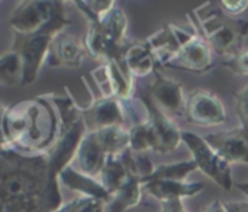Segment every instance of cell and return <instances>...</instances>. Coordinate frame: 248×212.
Masks as SVG:
<instances>
[{"label": "cell", "instance_id": "1", "mask_svg": "<svg viewBox=\"0 0 248 212\" xmlns=\"http://www.w3.org/2000/svg\"><path fill=\"white\" fill-rule=\"evenodd\" d=\"M1 205L44 204L51 212L62 207L60 185L52 182L46 154H26L1 147Z\"/></svg>", "mask_w": 248, "mask_h": 212}, {"label": "cell", "instance_id": "2", "mask_svg": "<svg viewBox=\"0 0 248 212\" xmlns=\"http://www.w3.org/2000/svg\"><path fill=\"white\" fill-rule=\"evenodd\" d=\"M60 115L48 95L3 108L1 147L45 154L57 140Z\"/></svg>", "mask_w": 248, "mask_h": 212}, {"label": "cell", "instance_id": "3", "mask_svg": "<svg viewBox=\"0 0 248 212\" xmlns=\"http://www.w3.org/2000/svg\"><path fill=\"white\" fill-rule=\"evenodd\" d=\"M192 26L222 57L232 58L243 51L248 35V20L228 16L215 1H206L189 13Z\"/></svg>", "mask_w": 248, "mask_h": 212}, {"label": "cell", "instance_id": "4", "mask_svg": "<svg viewBox=\"0 0 248 212\" xmlns=\"http://www.w3.org/2000/svg\"><path fill=\"white\" fill-rule=\"evenodd\" d=\"M48 96L58 111L60 131L55 143L45 154L48 159L52 182L60 185L58 178L61 172L68 167L73 160H76L80 144L89 131L81 114V108L74 102L67 89L65 96H58L57 93H51Z\"/></svg>", "mask_w": 248, "mask_h": 212}, {"label": "cell", "instance_id": "5", "mask_svg": "<svg viewBox=\"0 0 248 212\" xmlns=\"http://www.w3.org/2000/svg\"><path fill=\"white\" fill-rule=\"evenodd\" d=\"M126 26L128 20L124 10L115 6L102 20L87 22L84 47L87 54L100 64L113 61L131 74L125 64V52L131 45L126 38Z\"/></svg>", "mask_w": 248, "mask_h": 212}, {"label": "cell", "instance_id": "6", "mask_svg": "<svg viewBox=\"0 0 248 212\" xmlns=\"http://www.w3.org/2000/svg\"><path fill=\"white\" fill-rule=\"evenodd\" d=\"M70 23V19L65 16V10H61L45 28L31 35H15L13 49H16L25 63V84H32L38 73L45 64V58L49 49V45L55 35L64 31V28Z\"/></svg>", "mask_w": 248, "mask_h": 212}, {"label": "cell", "instance_id": "7", "mask_svg": "<svg viewBox=\"0 0 248 212\" xmlns=\"http://www.w3.org/2000/svg\"><path fill=\"white\" fill-rule=\"evenodd\" d=\"M182 141L190 150L193 160L198 164V169L209 176L217 185H219L225 191H231L232 188V172L231 164L225 162L205 140L190 131H182Z\"/></svg>", "mask_w": 248, "mask_h": 212}, {"label": "cell", "instance_id": "8", "mask_svg": "<svg viewBox=\"0 0 248 212\" xmlns=\"http://www.w3.org/2000/svg\"><path fill=\"white\" fill-rule=\"evenodd\" d=\"M61 10L64 3L57 0H25L19 1L9 17L15 35H31L45 28Z\"/></svg>", "mask_w": 248, "mask_h": 212}, {"label": "cell", "instance_id": "9", "mask_svg": "<svg viewBox=\"0 0 248 212\" xmlns=\"http://www.w3.org/2000/svg\"><path fill=\"white\" fill-rule=\"evenodd\" d=\"M145 108L147 122L151 128L155 150L157 153H171L174 151L182 141V131L174 124L173 118H170L164 111H161L157 103L151 99L147 89H141L137 98Z\"/></svg>", "mask_w": 248, "mask_h": 212}, {"label": "cell", "instance_id": "10", "mask_svg": "<svg viewBox=\"0 0 248 212\" xmlns=\"http://www.w3.org/2000/svg\"><path fill=\"white\" fill-rule=\"evenodd\" d=\"M212 49L201 33L192 26L186 31L182 47L167 68L189 71L195 74H205L214 68Z\"/></svg>", "mask_w": 248, "mask_h": 212}, {"label": "cell", "instance_id": "11", "mask_svg": "<svg viewBox=\"0 0 248 212\" xmlns=\"http://www.w3.org/2000/svg\"><path fill=\"white\" fill-rule=\"evenodd\" d=\"M126 106L115 96L99 95L87 106L81 108L87 131H99L109 127H125L128 119Z\"/></svg>", "mask_w": 248, "mask_h": 212}, {"label": "cell", "instance_id": "12", "mask_svg": "<svg viewBox=\"0 0 248 212\" xmlns=\"http://www.w3.org/2000/svg\"><path fill=\"white\" fill-rule=\"evenodd\" d=\"M185 119L199 127H217L227 121V112L217 95L199 89L187 96Z\"/></svg>", "mask_w": 248, "mask_h": 212}, {"label": "cell", "instance_id": "13", "mask_svg": "<svg viewBox=\"0 0 248 212\" xmlns=\"http://www.w3.org/2000/svg\"><path fill=\"white\" fill-rule=\"evenodd\" d=\"M92 79L94 80L96 87H99L100 95L103 96H115L121 102L128 103L134 99L135 83L134 76L125 73L116 63L108 61L100 64L92 73Z\"/></svg>", "mask_w": 248, "mask_h": 212}, {"label": "cell", "instance_id": "14", "mask_svg": "<svg viewBox=\"0 0 248 212\" xmlns=\"http://www.w3.org/2000/svg\"><path fill=\"white\" fill-rule=\"evenodd\" d=\"M154 82L147 87L148 95L170 118H186V98L183 95L182 83L154 73Z\"/></svg>", "mask_w": 248, "mask_h": 212}, {"label": "cell", "instance_id": "15", "mask_svg": "<svg viewBox=\"0 0 248 212\" xmlns=\"http://www.w3.org/2000/svg\"><path fill=\"white\" fill-rule=\"evenodd\" d=\"M205 140L230 164H248V134L241 127L209 134Z\"/></svg>", "mask_w": 248, "mask_h": 212}, {"label": "cell", "instance_id": "16", "mask_svg": "<svg viewBox=\"0 0 248 212\" xmlns=\"http://www.w3.org/2000/svg\"><path fill=\"white\" fill-rule=\"evenodd\" d=\"M86 54L87 51L84 42H80L77 38L62 31L52 39L45 58V64L49 67L76 68L81 65Z\"/></svg>", "mask_w": 248, "mask_h": 212}, {"label": "cell", "instance_id": "17", "mask_svg": "<svg viewBox=\"0 0 248 212\" xmlns=\"http://www.w3.org/2000/svg\"><path fill=\"white\" fill-rule=\"evenodd\" d=\"M108 157L109 154L102 146L97 134L94 131H90L81 141L80 148L77 151L76 156L77 170L81 172L83 175L99 179Z\"/></svg>", "mask_w": 248, "mask_h": 212}, {"label": "cell", "instance_id": "18", "mask_svg": "<svg viewBox=\"0 0 248 212\" xmlns=\"http://www.w3.org/2000/svg\"><path fill=\"white\" fill-rule=\"evenodd\" d=\"M58 179H60V182L64 186H67L68 189H71L74 192L81 194L83 196L100 199V201L106 202L108 205L113 199V196L103 188V185L100 183L99 179H94V178H90L87 175H83L81 172H78L73 166L65 167L61 172Z\"/></svg>", "mask_w": 248, "mask_h": 212}, {"label": "cell", "instance_id": "19", "mask_svg": "<svg viewBox=\"0 0 248 212\" xmlns=\"http://www.w3.org/2000/svg\"><path fill=\"white\" fill-rule=\"evenodd\" d=\"M142 189L160 202H166L171 199H185L196 196L205 189V185L173 180H151L145 182L142 185Z\"/></svg>", "mask_w": 248, "mask_h": 212}, {"label": "cell", "instance_id": "20", "mask_svg": "<svg viewBox=\"0 0 248 212\" xmlns=\"http://www.w3.org/2000/svg\"><path fill=\"white\" fill-rule=\"evenodd\" d=\"M125 64L134 77H147L157 71V58L148 45L144 42H131L125 52Z\"/></svg>", "mask_w": 248, "mask_h": 212}, {"label": "cell", "instance_id": "21", "mask_svg": "<svg viewBox=\"0 0 248 212\" xmlns=\"http://www.w3.org/2000/svg\"><path fill=\"white\" fill-rule=\"evenodd\" d=\"M129 170L122 159V156H109L102 173L99 176L100 183L103 185V188L113 196L129 179Z\"/></svg>", "mask_w": 248, "mask_h": 212}, {"label": "cell", "instance_id": "22", "mask_svg": "<svg viewBox=\"0 0 248 212\" xmlns=\"http://www.w3.org/2000/svg\"><path fill=\"white\" fill-rule=\"evenodd\" d=\"M0 80L10 87H19L25 84V63L22 55L10 48L0 57Z\"/></svg>", "mask_w": 248, "mask_h": 212}, {"label": "cell", "instance_id": "23", "mask_svg": "<svg viewBox=\"0 0 248 212\" xmlns=\"http://www.w3.org/2000/svg\"><path fill=\"white\" fill-rule=\"evenodd\" d=\"M142 191L141 179L131 175L128 182L113 195L112 202L108 205V212H125L137 207L141 202Z\"/></svg>", "mask_w": 248, "mask_h": 212}, {"label": "cell", "instance_id": "24", "mask_svg": "<svg viewBox=\"0 0 248 212\" xmlns=\"http://www.w3.org/2000/svg\"><path fill=\"white\" fill-rule=\"evenodd\" d=\"M94 132L97 134L102 146L105 147L109 156H119L124 151H126L131 146L129 130H126L125 127L116 125V127L103 128Z\"/></svg>", "mask_w": 248, "mask_h": 212}, {"label": "cell", "instance_id": "25", "mask_svg": "<svg viewBox=\"0 0 248 212\" xmlns=\"http://www.w3.org/2000/svg\"><path fill=\"white\" fill-rule=\"evenodd\" d=\"M198 169V164L195 160L190 162H179V163H169V164H160L155 167L154 173L141 180V183L144 185L145 182H151V180H173V182H186L187 176L190 173H193Z\"/></svg>", "mask_w": 248, "mask_h": 212}, {"label": "cell", "instance_id": "26", "mask_svg": "<svg viewBox=\"0 0 248 212\" xmlns=\"http://www.w3.org/2000/svg\"><path fill=\"white\" fill-rule=\"evenodd\" d=\"M134 119L132 127L129 128L131 135V146L129 148L135 153H145V151H154L155 150V141L151 132V128L147 122V119L138 121L135 112L131 116Z\"/></svg>", "mask_w": 248, "mask_h": 212}, {"label": "cell", "instance_id": "27", "mask_svg": "<svg viewBox=\"0 0 248 212\" xmlns=\"http://www.w3.org/2000/svg\"><path fill=\"white\" fill-rule=\"evenodd\" d=\"M73 3L84 15L87 22L102 20L116 6L113 0H76Z\"/></svg>", "mask_w": 248, "mask_h": 212}, {"label": "cell", "instance_id": "28", "mask_svg": "<svg viewBox=\"0 0 248 212\" xmlns=\"http://www.w3.org/2000/svg\"><path fill=\"white\" fill-rule=\"evenodd\" d=\"M106 208H108L106 202L80 195L73 201H70L68 204L62 205L55 212H106Z\"/></svg>", "mask_w": 248, "mask_h": 212}, {"label": "cell", "instance_id": "29", "mask_svg": "<svg viewBox=\"0 0 248 212\" xmlns=\"http://www.w3.org/2000/svg\"><path fill=\"white\" fill-rule=\"evenodd\" d=\"M222 65L230 68L235 74L248 76V49H243L238 55L224 60Z\"/></svg>", "mask_w": 248, "mask_h": 212}, {"label": "cell", "instance_id": "30", "mask_svg": "<svg viewBox=\"0 0 248 212\" xmlns=\"http://www.w3.org/2000/svg\"><path fill=\"white\" fill-rule=\"evenodd\" d=\"M237 99V115L241 122V128L248 134V86L241 92L235 93Z\"/></svg>", "mask_w": 248, "mask_h": 212}, {"label": "cell", "instance_id": "31", "mask_svg": "<svg viewBox=\"0 0 248 212\" xmlns=\"http://www.w3.org/2000/svg\"><path fill=\"white\" fill-rule=\"evenodd\" d=\"M221 9L228 15V16H237L241 15L244 10H247L248 0H221L218 1Z\"/></svg>", "mask_w": 248, "mask_h": 212}, {"label": "cell", "instance_id": "32", "mask_svg": "<svg viewBox=\"0 0 248 212\" xmlns=\"http://www.w3.org/2000/svg\"><path fill=\"white\" fill-rule=\"evenodd\" d=\"M1 212H51L44 204H19V205H1Z\"/></svg>", "mask_w": 248, "mask_h": 212}, {"label": "cell", "instance_id": "33", "mask_svg": "<svg viewBox=\"0 0 248 212\" xmlns=\"http://www.w3.org/2000/svg\"><path fill=\"white\" fill-rule=\"evenodd\" d=\"M161 212H187L185 208L183 199H171L161 202Z\"/></svg>", "mask_w": 248, "mask_h": 212}, {"label": "cell", "instance_id": "34", "mask_svg": "<svg viewBox=\"0 0 248 212\" xmlns=\"http://www.w3.org/2000/svg\"><path fill=\"white\" fill-rule=\"evenodd\" d=\"M227 212H248L247 201H222Z\"/></svg>", "mask_w": 248, "mask_h": 212}, {"label": "cell", "instance_id": "35", "mask_svg": "<svg viewBox=\"0 0 248 212\" xmlns=\"http://www.w3.org/2000/svg\"><path fill=\"white\" fill-rule=\"evenodd\" d=\"M205 212H227L225 211V208H224V202L222 201H219V199H217V201H214L206 210Z\"/></svg>", "mask_w": 248, "mask_h": 212}, {"label": "cell", "instance_id": "36", "mask_svg": "<svg viewBox=\"0 0 248 212\" xmlns=\"http://www.w3.org/2000/svg\"><path fill=\"white\" fill-rule=\"evenodd\" d=\"M237 188H238L241 192H244L248 196V180L247 182H244V183H237Z\"/></svg>", "mask_w": 248, "mask_h": 212}]
</instances>
